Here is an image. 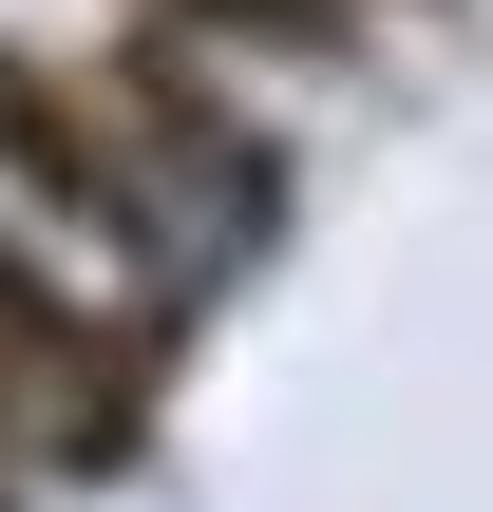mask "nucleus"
<instances>
[{
	"mask_svg": "<svg viewBox=\"0 0 493 512\" xmlns=\"http://www.w3.org/2000/svg\"><path fill=\"white\" fill-rule=\"evenodd\" d=\"M76 76H95V114L133 133V171H152L209 247H266V228H285L304 152H285V114H247V76H228L209 38H171V19H95Z\"/></svg>",
	"mask_w": 493,
	"mask_h": 512,
	"instance_id": "2",
	"label": "nucleus"
},
{
	"mask_svg": "<svg viewBox=\"0 0 493 512\" xmlns=\"http://www.w3.org/2000/svg\"><path fill=\"white\" fill-rule=\"evenodd\" d=\"M0 512H19V494H0Z\"/></svg>",
	"mask_w": 493,
	"mask_h": 512,
	"instance_id": "6",
	"label": "nucleus"
},
{
	"mask_svg": "<svg viewBox=\"0 0 493 512\" xmlns=\"http://www.w3.org/2000/svg\"><path fill=\"white\" fill-rule=\"evenodd\" d=\"M0 190H19V228L95 247L133 304H190V228H171V190L133 171V133L95 114V76L38 57V38H0Z\"/></svg>",
	"mask_w": 493,
	"mask_h": 512,
	"instance_id": "3",
	"label": "nucleus"
},
{
	"mask_svg": "<svg viewBox=\"0 0 493 512\" xmlns=\"http://www.w3.org/2000/svg\"><path fill=\"white\" fill-rule=\"evenodd\" d=\"M114 19H171L209 57H285V76H342L361 57V0H114Z\"/></svg>",
	"mask_w": 493,
	"mask_h": 512,
	"instance_id": "4",
	"label": "nucleus"
},
{
	"mask_svg": "<svg viewBox=\"0 0 493 512\" xmlns=\"http://www.w3.org/2000/svg\"><path fill=\"white\" fill-rule=\"evenodd\" d=\"M19 456H38V418H19V380H0V475H19Z\"/></svg>",
	"mask_w": 493,
	"mask_h": 512,
	"instance_id": "5",
	"label": "nucleus"
},
{
	"mask_svg": "<svg viewBox=\"0 0 493 512\" xmlns=\"http://www.w3.org/2000/svg\"><path fill=\"white\" fill-rule=\"evenodd\" d=\"M0 380L38 418L57 475H133L171 418V304H133L114 266H76L57 228H0Z\"/></svg>",
	"mask_w": 493,
	"mask_h": 512,
	"instance_id": "1",
	"label": "nucleus"
}]
</instances>
